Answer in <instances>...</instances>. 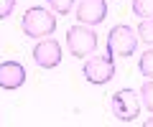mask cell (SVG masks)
Listing matches in <instances>:
<instances>
[{"label":"cell","instance_id":"3","mask_svg":"<svg viewBox=\"0 0 153 127\" xmlns=\"http://www.w3.org/2000/svg\"><path fill=\"white\" fill-rule=\"evenodd\" d=\"M66 48L74 59H87L89 54L97 51V33L92 31V26L76 23L66 31Z\"/></svg>","mask_w":153,"mask_h":127},{"label":"cell","instance_id":"12","mask_svg":"<svg viewBox=\"0 0 153 127\" xmlns=\"http://www.w3.org/2000/svg\"><path fill=\"white\" fill-rule=\"evenodd\" d=\"M76 0H46V5H49V10H54L56 15H69L71 8H74Z\"/></svg>","mask_w":153,"mask_h":127},{"label":"cell","instance_id":"10","mask_svg":"<svg viewBox=\"0 0 153 127\" xmlns=\"http://www.w3.org/2000/svg\"><path fill=\"white\" fill-rule=\"evenodd\" d=\"M138 71H140L143 76L153 79V48H146L140 54V59H138Z\"/></svg>","mask_w":153,"mask_h":127},{"label":"cell","instance_id":"6","mask_svg":"<svg viewBox=\"0 0 153 127\" xmlns=\"http://www.w3.org/2000/svg\"><path fill=\"white\" fill-rule=\"evenodd\" d=\"M33 61H36V66L41 69H56L61 64V43L56 38H51V36H46V38H38V43L33 46Z\"/></svg>","mask_w":153,"mask_h":127},{"label":"cell","instance_id":"13","mask_svg":"<svg viewBox=\"0 0 153 127\" xmlns=\"http://www.w3.org/2000/svg\"><path fill=\"white\" fill-rule=\"evenodd\" d=\"M133 13L140 18H153V0H133Z\"/></svg>","mask_w":153,"mask_h":127},{"label":"cell","instance_id":"8","mask_svg":"<svg viewBox=\"0 0 153 127\" xmlns=\"http://www.w3.org/2000/svg\"><path fill=\"white\" fill-rule=\"evenodd\" d=\"M26 84V66L21 61H3L0 64V89L13 92Z\"/></svg>","mask_w":153,"mask_h":127},{"label":"cell","instance_id":"5","mask_svg":"<svg viewBox=\"0 0 153 127\" xmlns=\"http://www.w3.org/2000/svg\"><path fill=\"white\" fill-rule=\"evenodd\" d=\"M82 74H84V79H87L89 84H97V87H102V84H107V81H112V76H115V59L112 56H94V54H89L87 56V61H84V66H82Z\"/></svg>","mask_w":153,"mask_h":127},{"label":"cell","instance_id":"9","mask_svg":"<svg viewBox=\"0 0 153 127\" xmlns=\"http://www.w3.org/2000/svg\"><path fill=\"white\" fill-rule=\"evenodd\" d=\"M138 41H143V43L153 46V18H143L140 23H138Z\"/></svg>","mask_w":153,"mask_h":127},{"label":"cell","instance_id":"7","mask_svg":"<svg viewBox=\"0 0 153 127\" xmlns=\"http://www.w3.org/2000/svg\"><path fill=\"white\" fill-rule=\"evenodd\" d=\"M107 18V3L105 0H79L76 3V21L84 26H100Z\"/></svg>","mask_w":153,"mask_h":127},{"label":"cell","instance_id":"1","mask_svg":"<svg viewBox=\"0 0 153 127\" xmlns=\"http://www.w3.org/2000/svg\"><path fill=\"white\" fill-rule=\"evenodd\" d=\"M56 13L49 10V8H41V5H33L28 8L26 13H23L21 18V28L23 33L28 36V38H46V36H51L56 31Z\"/></svg>","mask_w":153,"mask_h":127},{"label":"cell","instance_id":"4","mask_svg":"<svg viewBox=\"0 0 153 127\" xmlns=\"http://www.w3.org/2000/svg\"><path fill=\"white\" fill-rule=\"evenodd\" d=\"M110 109L120 122H133L140 115L143 104H140V97H138L135 89H117L110 97Z\"/></svg>","mask_w":153,"mask_h":127},{"label":"cell","instance_id":"11","mask_svg":"<svg viewBox=\"0 0 153 127\" xmlns=\"http://www.w3.org/2000/svg\"><path fill=\"white\" fill-rule=\"evenodd\" d=\"M138 97H140V104H143V109L153 112V79L143 81V87H140V92H138Z\"/></svg>","mask_w":153,"mask_h":127},{"label":"cell","instance_id":"2","mask_svg":"<svg viewBox=\"0 0 153 127\" xmlns=\"http://www.w3.org/2000/svg\"><path fill=\"white\" fill-rule=\"evenodd\" d=\"M138 48V33L125 23H117V26L110 28L107 33V54L112 59H128L133 56Z\"/></svg>","mask_w":153,"mask_h":127},{"label":"cell","instance_id":"15","mask_svg":"<svg viewBox=\"0 0 153 127\" xmlns=\"http://www.w3.org/2000/svg\"><path fill=\"white\" fill-rule=\"evenodd\" d=\"M143 125H146V127H153V117H151V120H146Z\"/></svg>","mask_w":153,"mask_h":127},{"label":"cell","instance_id":"14","mask_svg":"<svg viewBox=\"0 0 153 127\" xmlns=\"http://www.w3.org/2000/svg\"><path fill=\"white\" fill-rule=\"evenodd\" d=\"M16 3L18 0H0V21H5V18L16 10Z\"/></svg>","mask_w":153,"mask_h":127}]
</instances>
